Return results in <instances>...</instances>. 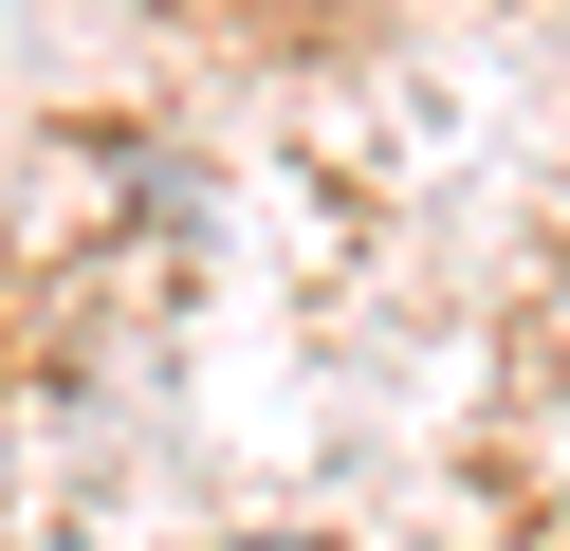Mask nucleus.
Listing matches in <instances>:
<instances>
[{
  "label": "nucleus",
  "instance_id": "f257e3e1",
  "mask_svg": "<svg viewBox=\"0 0 570 551\" xmlns=\"http://www.w3.org/2000/svg\"><path fill=\"white\" fill-rule=\"evenodd\" d=\"M239 551H332V533H239Z\"/></svg>",
  "mask_w": 570,
  "mask_h": 551
}]
</instances>
